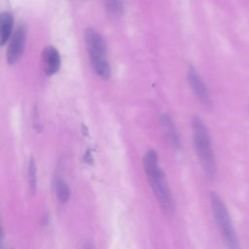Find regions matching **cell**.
<instances>
[{
    "instance_id": "6da1fadb",
    "label": "cell",
    "mask_w": 249,
    "mask_h": 249,
    "mask_svg": "<svg viewBox=\"0 0 249 249\" xmlns=\"http://www.w3.org/2000/svg\"><path fill=\"white\" fill-rule=\"evenodd\" d=\"M143 166L151 185V188L161 207L168 215L174 211V201L169 190L165 175L159 163V157L156 151H148L143 158Z\"/></svg>"
},
{
    "instance_id": "7a4b0ae2",
    "label": "cell",
    "mask_w": 249,
    "mask_h": 249,
    "mask_svg": "<svg viewBox=\"0 0 249 249\" xmlns=\"http://www.w3.org/2000/svg\"><path fill=\"white\" fill-rule=\"evenodd\" d=\"M193 141L196 156L206 177L213 179L217 173V164L207 126L199 117L192 120Z\"/></svg>"
},
{
    "instance_id": "3957f363",
    "label": "cell",
    "mask_w": 249,
    "mask_h": 249,
    "mask_svg": "<svg viewBox=\"0 0 249 249\" xmlns=\"http://www.w3.org/2000/svg\"><path fill=\"white\" fill-rule=\"evenodd\" d=\"M85 43L93 71L100 78L108 79L111 68L107 59V49L103 37L95 29L88 28L85 31Z\"/></svg>"
},
{
    "instance_id": "277c9868",
    "label": "cell",
    "mask_w": 249,
    "mask_h": 249,
    "mask_svg": "<svg viewBox=\"0 0 249 249\" xmlns=\"http://www.w3.org/2000/svg\"><path fill=\"white\" fill-rule=\"evenodd\" d=\"M210 203L215 222L227 249H241L236 231L224 201L217 194L212 193L210 195Z\"/></svg>"
},
{
    "instance_id": "5b68a950",
    "label": "cell",
    "mask_w": 249,
    "mask_h": 249,
    "mask_svg": "<svg viewBox=\"0 0 249 249\" xmlns=\"http://www.w3.org/2000/svg\"><path fill=\"white\" fill-rule=\"evenodd\" d=\"M26 25L24 23H19L13 32L6 53L7 62L9 64H14L21 56L26 41Z\"/></svg>"
},
{
    "instance_id": "8992f818",
    "label": "cell",
    "mask_w": 249,
    "mask_h": 249,
    "mask_svg": "<svg viewBox=\"0 0 249 249\" xmlns=\"http://www.w3.org/2000/svg\"><path fill=\"white\" fill-rule=\"evenodd\" d=\"M187 76H188L189 85H190L194 94L196 96V98L205 106H210L211 105V97H210L208 89H207L204 81L200 77L199 73L197 72V70L195 67L190 66L188 69Z\"/></svg>"
},
{
    "instance_id": "52a82bcc",
    "label": "cell",
    "mask_w": 249,
    "mask_h": 249,
    "mask_svg": "<svg viewBox=\"0 0 249 249\" xmlns=\"http://www.w3.org/2000/svg\"><path fill=\"white\" fill-rule=\"evenodd\" d=\"M42 62L47 75L55 74L60 68V54L58 51L53 46L46 47L42 52Z\"/></svg>"
},
{
    "instance_id": "ba28073f",
    "label": "cell",
    "mask_w": 249,
    "mask_h": 249,
    "mask_svg": "<svg viewBox=\"0 0 249 249\" xmlns=\"http://www.w3.org/2000/svg\"><path fill=\"white\" fill-rule=\"evenodd\" d=\"M14 18L9 12H4L0 17V37L1 45H5L13 35Z\"/></svg>"
},
{
    "instance_id": "9c48e42d",
    "label": "cell",
    "mask_w": 249,
    "mask_h": 249,
    "mask_svg": "<svg viewBox=\"0 0 249 249\" xmlns=\"http://www.w3.org/2000/svg\"><path fill=\"white\" fill-rule=\"evenodd\" d=\"M160 123L162 124V127L165 131L166 137L168 138L169 142L174 147H178L180 145V140H179L177 130H176L171 119L166 114H162L160 117Z\"/></svg>"
},
{
    "instance_id": "30bf717a",
    "label": "cell",
    "mask_w": 249,
    "mask_h": 249,
    "mask_svg": "<svg viewBox=\"0 0 249 249\" xmlns=\"http://www.w3.org/2000/svg\"><path fill=\"white\" fill-rule=\"evenodd\" d=\"M54 191L57 198L61 202H66L70 196V191L68 185L61 178H56L54 180Z\"/></svg>"
},
{
    "instance_id": "8fae6325",
    "label": "cell",
    "mask_w": 249,
    "mask_h": 249,
    "mask_svg": "<svg viewBox=\"0 0 249 249\" xmlns=\"http://www.w3.org/2000/svg\"><path fill=\"white\" fill-rule=\"evenodd\" d=\"M107 13L113 18H119L124 11L123 0H104Z\"/></svg>"
},
{
    "instance_id": "7c38bea8",
    "label": "cell",
    "mask_w": 249,
    "mask_h": 249,
    "mask_svg": "<svg viewBox=\"0 0 249 249\" xmlns=\"http://www.w3.org/2000/svg\"><path fill=\"white\" fill-rule=\"evenodd\" d=\"M28 184H29L31 193L35 194L36 186H37V168H36V163L33 158L30 159L29 164H28Z\"/></svg>"
},
{
    "instance_id": "4fadbf2b",
    "label": "cell",
    "mask_w": 249,
    "mask_h": 249,
    "mask_svg": "<svg viewBox=\"0 0 249 249\" xmlns=\"http://www.w3.org/2000/svg\"><path fill=\"white\" fill-rule=\"evenodd\" d=\"M88 249H90V248H88Z\"/></svg>"
}]
</instances>
